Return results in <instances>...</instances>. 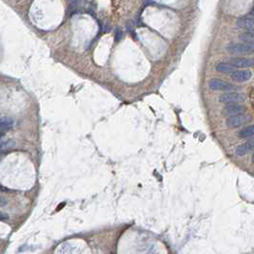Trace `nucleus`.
I'll list each match as a JSON object with an SVG mask.
<instances>
[{"label": "nucleus", "instance_id": "obj_1", "mask_svg": "<svg viewBox=\"0 0 254 254\" xmlns=\"http://www.w3.org/2000/svg\"><path fill=\"white\" fill-rule=\"evenodd\" d=\"M227 51L231 54H254V44L231 43L227 47Z\"/></svg>", "mask_w": 254, "mask_h": 254}, {"label": "nucleus", "instance_id": "obj_2", "mask_svg": "<svg viewBox=\"0 0 254 254\" xmlns=\"http://www.w3.org/2000/svg\"><path fill=\"white\" fill-rule=\"evenodd\" d=\"M209 87L212 91H232L236 90V86L219 78H213L209 82Z\"/></svg>", "mask_w": 254, "mask_h": 254}, {"label": "nucleus", "instance_id": "obj_3", "mask_svg": "<svg viewBox=\"0 0 254 254\" xmlns=\"http://www.w3.org/2000/svg\"><path fill=\"white\" fill-rule=\"evenodd\" d=\"M246 100V96L240 92L229 91L223 93L219 97V101L224 104H235V103H241Z\"/></svg>", "mask_w": 254, "mask_h": 254}, {"label": "nucleus", "instance_id": "obj_4", "mask_svg": "<svg viewBox=\"0 0 254 254\" xmlns=\"http://www.w3.org/2000/svg\"><path fill=\"white\" fill-rule=\"evenodd\" d=\"M250 116L244 114V113H239V114L229 116V118L226 121V125L229 128H236L238 127L245 125L247 122H250Z\"/></svg>", "mask_w": 254, "mask_h": 254}, {"label": "nucleus", "instance_id": "obj_5", "mask_svg": "<svg viewBox=\"0 0 254 254\" xmlns=\"http://www.w3.org/2000/svg\"><path fill=\"white\" fill-rule=\"evenodd\" d=\"M236 24L239 28L243 30L254 32V15H245L237 19Z\"/></svg>", "mask_w": 254, "mask_h": 254}, {"label": "nucleus", "instance_id": "obj_6", "mask_svg": "<svg viewBox=\"0 0 254 254\" xmlns=\"http://www.w3.org/2000/svg\"><path fill=\"white\" fill-rule=\"evenodd\" d=\"M246 110H247L246 107L239 105L238 103H235V104H227V106H226L223 108L222 113L223 115L229 117L231 115L239 114V113H244L246 111Z\"/></svg>", "mask_w": 254, "mask_h": 254}, {"label": "nucleus", "instance_id": "obj_7", "mask_svg": "<svg viewBox=\"0 0 254 254\" xmlns=\"http://www.w3.org/2000/svg\"><path fill=\"white\" fill-rule=\"evenodd\" d=\"M229 63L235 68H250L254 66V59L247 57H235L229 59Z\"/></svg>", "mask_w": 254, "mask_h": 254}, {"label": "nucleus", "instance_id": "obj_8", "mask_svg": "<svg viewBox=\"0 0 254 254\" xmlns=\"http://www.w3.org/2000/svg\"><path fill=\"white\" fill-rule=\"evenodd\" d=\"M251 71L250 70H241L235 71L231 74V79L237 83H243L248 81L251 78Z\"/></svg>", "mask_w": 254, "mask_h": 254}, {"label": "nucleus", "instance_id": "obj_9", "mask_svg": "<svg viewBox=\"0 0 254 254\" xmlns=\"http://www.w3.org/2000/svg\"><path fill=\"white\" fill-rule=\"evenodd\" d=\"M253 149H254V138L251 140H248V141L245 143H243L240 146H238L235 152L238 156H244V155L247 154Z\"/></svg>", "mask_w": 254, "mask_h": 254}, {"label": "nucleus", "instance_id": "obj_10", "mask_svg": "<svg viewBox=\"0 0 254 254\" xmlns=\"http://www.w3.org/2000/svg\"><path fill=\"white\" fill-rule=\"evenodd\" d=\"M215 69L217 71L222 72V74H232L233 71H235L236 68L229 62H220L215 66Z\"/></svg>", "mask_w": 254, "mask_h": 254}, {"label": "nucleus", "instance_id": "obj_11", "mask_svg": "<svg viewBox=\"0 0 254 254\" xmlns=\"http://www.w3.org/2000/svg\"><path fill=\"white\" fill-rule=\"evenodd\" d=\"M13 126V120L10 117H2L1 118V132L2 136L5 134V132L10 131Z\"/></svg>", "mask_w": 254, "mask_h": 254}, {"label": "nucleus", "instance_id": "obj_12", "mask_svg": "<svg viewBox=\"0 0 254 254\" xmlns=\"http://www.w3.org/2000/svg\"><path fill=\"white\" fill-rule=\"evenodd\" d=\"M252 136H254V125H250L244 128L238 132V137H240L242 139L252 137Z\"/></svg>", "mask_w": 254, "mask_h": 254}, {"label": "nucleus", "instance_id": "obj_13", "mask_svg": "<svg viewBox=\"0 0 254 254\" xmlns=\"http://www.w3.org/2000/svg\"><path fill=\"white\" fill-rule=\"evenodd\" d=\"M239 39L244 43L254 44V32H244L239 35Z\"/></svg>", "mask_w": 254, "mask_h": 254}, {"label": "nucleus", "instance_id": "obj_14", "mask_svg": "<svg viewBox=\"0 0 254 254\" xmlns=\"http://www.w3.org/2000/svg\"><path fill=\"white\" fill-rule=\"evenodd\" d=\"M14 145V143L12 141V140H8V141L5 143V140H2L1 141V149L4 150L5 149H10L12 148Z\"/></svg>", "mask_w": 254, "mask_h": 254}, {"label": "nucleus", "instance_id": "obj_15", "mask_svg": "<svg viewBox=\"0 0 254 254\" xmlns=\"http://www.w3.org/2000/svg\"><path fill=\"white\" fill-rule=\"evenodd\" d=\"M122 38V32L120 30H116V32H115V39H116V41H119Z\"/></svg>", "mask_w": 254, "mask_h": 254}, {"label": "nucleus", "instance_id": "obj_16", "mask_svg": "<svg viewBox=\"0 0 254 254\" xmlns=\"http://www.w3.org/2000/svg\"><path fill=\"white\" fill-rule=\"evenodd\" d=\"M250 13H251L252 15H254V7L252 8V10H251V12H250Z\"/></svg>", "mask_w": 254, "mask_h": 254}, {"label": "nucleus", "instance_id": "obj_17", "mask_svg": "<svg viewBox=\"0 0 254 254\" xmlns=\"http://www.w3.org/2000/svg\"><path fill=\"white\" fill-rule=\"evenodd\" d=\"M252 160H253V161H254V155H253V158H252Z\"/></svg>", "mask_w": 254, "mask_h": 254}]
</instances>
